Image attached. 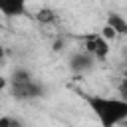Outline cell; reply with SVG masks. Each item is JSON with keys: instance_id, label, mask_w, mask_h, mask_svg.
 <instances>
[{"instance_id": "6da1fadb", "label": "cell", "mask_w": 127, "mask_h": 127, "mask_svg": "<svg viewBox=\"0 0 127 127\" xmlns=\"http://www.w3.org/2000/svg\"><path fill=\"white\" fill-rule=\"evenodd\" d=\"M103 127L119 125L127 119V101L123 97H105L97 93H79Z\"/></svg>"}, {"instance_id": "7a4b0ae2", "label": "cell", "mask_w": 127, "mask_h": 127, "mask_svg": "<svg viewBox=\"0 0 127 127\" xmlns=\"http://www.w3.org/2000/svg\"><path fill=\"white\" fill-rule=\"evenodd\" d=\"M10 93L14 99L18 101H32L44 95V85L40 81H36L32 75L24 77V79H10Z\"/></svg>"}, {"instance_id": "3957f363", "label": "cell", "mask_w": 127, "mask_h": 127, "mask_svg": "<svg viewBox=\"0 0 127 127\" xmlns=\"http://www.w3.org/2000/svg\"><path fill=\"white\" fill-rule=\"evenodd\" d=\"M79 40H81V44H83V50H85L87 54H91L97 62H105V60L109 58V52H111L109 42H107L99 32L83 34V36H79Z\"/></svg>"}, {"instance_id": "277c9868", "label": "cell", "mask_w": 127, "mask_h": 127, "mask_svg": "<svg viewBox=\"0 0 127 127\" xmlns=\"http://www.w3.org/2000/svg\"><path fill=\"white\" fill-rule=\"evenodd\" d=\"M95 64H97V60H95L91 54H87L85 50L75 52V54L69 58V69H71L73 73H85V71H91V69L95 67Z\"/></svg>"}, {"instance_id": "5b68a950", "label": "cell", "mask_w": 127, "mask_h": 127, "mask_svg": "<svg viewBox=\"0 0 127 127\" xmlns=\"http://www.w3.org/2000/svg\"><path fill=\"white\" fill-rule=\"evenodd\" d=\"M28 0H0V14L4 18H20L26 16Z\"/></svg>"}, {"instance_id": "8992f818", "label": "cell", "mask_w": 127, "mask_h": 127, "mask_svg": "<svg viewBox=\"0 0 127 127\" xmlns=\"http://www.w3.org/2000/svg\"><path fill=\"white\" fill-rule=\"evenodd\" d=\"M105 24H107L109 28H113L117 36L127 34V22H125V18H123L121 14H109V18H107Z\"/></svg>"}, {"instance_id": "52a82bcc", "label": "cell", "mask_w": 127, "mask_h": 127, "mask_svg": "<svg viewBox=\"0 0 127 127\" xmlns=\"http://www.w3.org/2000/svg\"><path fill=\"white\" fill-rule=\"evenodd\" d=\"M34 18H36L38 22H42V24H52V22L56 20V12H54L52 8H42V10L36 12Z\"/></svg>"}, {"instance_id": "ba28073f", "label": "cell", "mask_w": 127, "mask_h": 127, "mask_svg": "<svg viewBox=\"0 0 127 127\" xmlns=\"http://www.w3.org/2000/svg\"><path fill=\"white\" fill-rule=\"evenodd\" d=\"M99 34H101V36H103V38H105V40H107V42H113V40H115V38H117V34H115V30H113V28H109V26H107V24H105V26H103V30H101V32H99Z\"/></svg>"}, {"instance_id": "9c48e42d", "label": "cell", "mask_w": 127, "mask_h": 127, "mask_svg": "<svg viewBox=\"0 0 127 127\" xmlns=\"http://www.w3.org/2000/svg\"><path fill=\"white\" fill-rule=\"evenodd\" d=\"M20 121L18 119H10V117H2L0 119V125H18Z\"/></svg>"}, {"instance_id": "30bf717a", "label": "cell", "mask_w": 127, "mask_h": 127, "mask_svg": "<svg viewBox=\"0 0 127 127\" xmlns=\"http://www.w3.org/2000/svg\"><path fill=\"white\" fill-rule=\"evenodd\" d=\"M4 56H6V52H4V48H2V44H0V65H2V62H4Z\"/></svg>"}, {"instance_id": "8fae6325", "label": "cell", "mask_w": 127, "mask_h": 127, "mask_svg": "<svg viewBox=\"0 0 127 127\" xmlns=\"http://www.w3.org/2000/svg\"><path fill=\"white\" fill-rule=\"evenodd\" d=\"M6 85H8V79H6V77H0V89L6 87Z\"/></svg>"}]
</instances>
